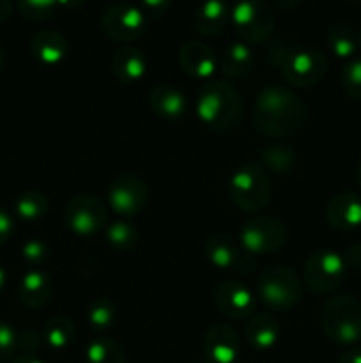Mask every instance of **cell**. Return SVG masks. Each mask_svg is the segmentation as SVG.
I'll use <instances>...</instances> for the list:
<instances>
[{"instance_id":"obj_21","label":"cell","mask_w":361,"mask_h":363,"mask_svg":"<svg viewBox=\"0 0 361 363\" xmlns=\"http://www.w3.org/2000/svg\"><path fill=\"white\" fill-rule=\"evenodd\" d=\"M18 293H20V300L28 308H39L48 303L50 298H52L53 284L45 272H41V269H30L21 279Z\"/></svg>"},{"instance_id":"obj_8","label":"cell","mask_w":361,"mask_h":363,"mask_svg":"<svg viewBox=\"0 0 361 363\" xmlns=\"http://www.w3.org/2000/svg\"><path fill=\"white\" fill-rule=\"evenodd\" d=\"M287 227L275 216H253L241 230V247L250 255H268L285 245Z\"/></svg>"},{"instance_id":"obj_36","label":"cell","mask_w":361,"mask_h":363,"mask_svg":"<svg viewBox=\"0 0 361 363\" xmlns=\"http://www.w3.org/2000/svg\"><path fill=\"white\" fill-rule=\"evenodd\" d=\"M42 337H39L35 332H23L18 335V350L23 351V354H32L41 344Z\"/></svg>"},{"instance_id":"obj_18","label":"cell","mask_w":361,"mask_h":363,"mask_svg":"<svg viewBox=\"0 0 361 363\" xmlns=\"http://www.w3.org/2000/svg\"><path fill=\"white\" fill-rule=\"evenodd\" d=\"M112 73L120 84H137L147 71V60L144 52L137 46H122L112 57Z\"/></svg>"},{"instance_id":"obj_11","label":"cell","mask_w":361,"mask_h":363,"mask_svg":"<svg viewBox=\"0 0 361 363\" xmlns=\"http://www.w3.org/2000/svg\"><path fill=\"white\" fill-rule=\"evenodd\" d=\"M101 27L105 34L113 41H134L145 30V14L142 13V9L131 6V4H112L103 11Z\"/></svg>"},{"instance_id":"obj_1","label":"cell","mask_w":361,"mask_h":363,"mask_svg":"<svg viewBox=\"0 0 361 363\" xmlns=\"http://www.w3.org/2000/svg\"><path fill=\"white\" fill-rule=\"evenodd\" d=\"M304 119V103L283 85L271 84L258 94L255 103V124L265 137H292L303 128Z\"/></svg>"},{"instance_id":"obj_35","label":"cell","mask_w":361,"mask_h":363,"mask_svg":"<svg viewBox=\"0 0 361 363\" xmlns=\"http://www.w3.org/2000/svg\"><path fill=\"white\" fill-rule=\"evenodd\" d=\"M18 350V335L7 323L0 321V362L9 360Z\"/></svg>"},{"instance_id":"obj_13","label":"cell","mask_w":361,"mask_h":363,"mask_svg":"<svg viewBox=\"0 0 361 363\" xmlns=\"http://www.w3.org/2000/svg\"><path fill=\"white\" fill-rule=\"evenodd\" d=\"M214 303L218 311L229 319H244L253 312L255 300L251 291L244 284L223 282L214 293Z\"/></svg>"},{"instance_id":"obj_47","label":"cell","mask_w":361,"mask_h":363,"mask_svg":"<svg viewBox=\"0 0 361 363\" xmlns=\"http://www.w3.org/2000/svg\"><path fill=\"white\" fill-rule=\"evenodd\" d=\"M2 66H4V52L0 50V69H2Z\"/></svg>"},{"instance_id":"obj_45","label":"cell","mask_w":361,"mask_h":363,"mask_svg":"<svg viewBox=\"0 0 361 363\" xmlns=\"http://www.w3.org/2000/svg\"><path fill=\"white\" fill-rule=\"evenodd\" d=\"M356 184H357V188L361 190V163L357 165V169H356Z\"/></svg>"},{"instance_id":"obj_26","label":"cell","mask_w":361,"mask_h":363,"mask_svg":"<svg viewBox=\"0 0 361 363\" xmlns=\"http://www.w3.org/2000/svg\"><path fill=\"white\" fill-rule=\"evenodd\" d=\"M328 46L333 55H336L338 59H350L360 48L357 32L349 25H335L328 32Z\"/></svg>"},{"instance_id":"obj_4","label":"cell","mask_w":361,"mask_h":363,"mask_svg":"<svg viewBox=\"0 0 361 363\" xmlns=\"http://www.w3.org/2000/svg\"><path fill=\"white\" fill-rule=\"evenodd\" d=\"M321 321L333 342L353 346L361 340V303L349 294L329 298L322 307Z\"/></svg>"},{"instance_id":"obj_31","label":"cell","mask_w":361,"mask_h":363,"mask_svg":"<svg viewBox=\"0 0 361 363\" xmlns=\"http://www.w3.org/2000/svg\"><path fill=\"white\" fill-rule=\"evenodd\" d=\"M262 162L273 172L285 174L294 167L296 156L290 149L283 147V145H275V147H265L262 151Z\"/></svg>"},{"instance_id":"obj_17","label":"cell","mask_w":361,"mask_h":363,"mask_svg":"<svg viewBox=\"0 0 361 363\" xmlns=\"http://www.w3.org/2000/svg\"><path fill=\"white\" fill-rule=\"evenodd\" d=\"M28 48H30L32 57L42 66H57L66 59L69 45L60 32L45 28V30H39L32 35Z\"/></svg>"},{"instance_id":"obj_44","label":"cell","mask_w":361,"mask_h":363,"mask_svg":"<svg viewBox=\"0 0 361 363\" xmlns=\"http://www.w3.org/2000/svg\"><path fill=\"white\" fill-rule=\"evenodd\" d=\"M13 363H45V362L39 360V358L34 357V354H21V357H18Z\"/></svg>"},{"instance_id":"obj_19","label":"cell","mask_w":361,"mask_h":363,"mask_svg":"<svg viewBox=\"0 0 361 363\" xmlns=\"http://www.w3.org/2000/svg\"><path fill=\"white\" fill-rule=\"evenodd\" d=\"M149 103L156 116L168 121L179 119L186 112V98L179 89L170 84L156 85L149 96Z\"/></svg>"},{"instance_id":"obj_43","label":"cell","mask_w":361,"mask_h":363,"mask_svg":"<svg viewBox=\"0 0 361 363\" xmlns=\"http://www.w3.org/2000/svg\"><path fill=\"white\" fill-rule=\"evenodd\" d=\"M303 0H273V4H276L278 7H283V9H292V7H297Z\"/></svg>"},{"instance_id":"obj_30","label":"cell","mask_w":361,"mask_h":363,"mask_svg":"<svg viewBox=\"0 0 361 363\" xmlns=\"http://www.w3.org/2000/svg\"><path fill=\"white\" fill-rule=\"evenodd\" d=\"M115 305L108 298H98L96 301H92V305L88 307L87 312V321L88 325L94 330H108L110 326L115 323Z\"/></svg>"},{"instance_id":"obj_24","label":"cell","mask_w":361,"mask_h":363,"mask_svg":"<svg viewBox=\"0 0 361 363\" xmlns=\"http://www.w3.org/2000/svg\"><path fill=\"white\" fill-rule=\"evenodd\" d=\"M253 66V53L250 46L243 41H236L229 45L219 59V69L230 80H237L250 73Z\"/></svg>"},{"instance_id":"obj_49","label":"cell","mask_w":361,"mask_h":363,"mask_svg":"<svg viewBox=\"0 0 361 363\" xmlns=\"http://www.w3.org/2000/svg\"><path fill=\"white\" fill-rule=\"evenodd\" d=\"M205 363H207V362H205Z\"/></svg>"},{"instance_id":"obj_42","label":"cell","mask_w":361,"mask_h":363,"mask_svg":"<svg viewBox=\"0 0 361 363\" xmlns=\"http://www.w3.org/2000/svg\"><path fill=\"white\" fill-rule=\"evenodd\" d=\"M59 7H66V9H76V7L84 6L85 0H57Z\"/></svg>"},{"instance_id":"obj_14","label":"cell","mask_w":361,"mask_h":363,"mask_svg":"<svg viewBox=\"0 0 361 363\" xmlns=\"http://www.w3.org/2000/svg\"><path fill=\"white\" fill-rule=\"evenodd\" d=\"M239 337L230 326L216 325L205 333L204 354L207 363H234L239 357Z\"/></svg>"},{"instance_id":"obj_20","label":"cell","mask_w":361,"mask_h":363,"mask_svg":"<svg viewBox=\"0 0 361 363\" xmlns=\"http://www.w3.org/2000/svg\"><path fill=\"white\" fill-rule=\"evenodd\" d=\"M204 252L207 261L219 269L237 268L244 252L239 250L236 241L227 234H212L205 240Z\"/></svg>"},{"instance_id":"obj_23","label":"cell","mask_w":361,"mask_h":363,"mask_svg":"<svg viewBox=\"0 0 361 363\" xmlns=\"http://www.w3.org/2000/svg\"><path fill=\"white\" fill-rule=\"evenodd\" d=\"M229 7L223 0H204L195 14V27L204 35H216L229 21Z\"/></svg>"},{"instance_id":"obj_46","label":"cell","mask_w":361,"mask_h":363,"mask_svg":"<svg viewBox=\"0 0 361 363\" xmlns=\"http://www.w3.org/2000/svg\"><path fill=\"white\" fill-rule=\"evenodd\" d=\"M4 286H6V272H4V268L0 266V289H2Z\"/></svg>"},{"instance_id":"obj_38","label":"cell","mask_w":361,"mask_h":363,"mask_svg":"<svg viewBox=\"0 0 361 363\" xmlns=\"http://www.w3.org/2000/svg\"><path fill=\"white\" fill-rule=\"evenodd\" d=\"M14 233V222L13 216L9 215L7 211L0 209V245L7 243L11 240Z\"/></svg>"},{"instance_id":"obj_41","label":"cell","mask_w":361,"mask_h":363,"mask_svg":"<svg viewBox=\"0 0 361 363\" xmlns=\"http://www.w3.org/2000/svg\"><path fill=\"white\" fill-rule=\"evenodd\" d=\"M11 2L9 0H0V23L6 20H9L11 16Z\"/></svg>"},{"instance_id":"obj_29","label":"cell","mask_w":361,"mask_h":363,"mask_svg":"<svg viewBox=\"0 0 361 363\" xmlns=\"http://www.w3.org/2000/svg\"><path fill=\"white\" fill-rule=\"evenodd\" d=\"M106 241L117 252H130L138 243V230L130 222H113L106 227Z\"/></svg>"},{"instance_id":"obj_9","label":"cell","mask_w":361,"mask_h":363,"mask_svg":"<svg viewBox=\"0 0 361 363\" xmlns=\"http://www.w3.org/2000/svg\"><path fill=\"white\" fill-rule=\"evenodd\" d=\"M345 262L342 255L331 250H319L304 261L303 275L314 293L329 294L338 289L345 277Z\"/></svg>"},{"instance_id":"obj_28","label":"cell","mask_w":361,"mask_h":363,"mask_svg":"<svg viewBox=\"0 0 361 363\" xmlns=\"http://www.w3.org/2000/svg\"><path fill=\"white\" fill-rule=\"evenodd\" d=\"M14 211L21 222H38L48 211V199L39 191H27L18 197Z\"/></svg>"},{"instance_id":"obj_40","label":"cell","mask_w":361,"mask_h":363,"mask_svg":"<svg viewBox=\"0 0 361 363\" xmlns=\"http://www.w3.org/2000/svg\"><path fill=\"white\" fill-rule=\"evenodd\" d=\"M336 363H361V350L354 347V350L345 351Z\"/></svg>"},{"instance_id":"obj_2","label":"cell","mask_w":361,"mask_h":363,"mask_svg":"<svg viewBox=\"0 0 361 363\" xmlns=\"http://www.w3.org/2000/svg\"><path fill=\"white\" fill-rule=\"evenodd\" d=\"M269 57L283 80L294 87H311L319 84L328 69V60L319 50L304 48L290 38L273 43Z\"/></svg>"},{"instance_id":"obj_22","label":"cell","mask_w":361,"mask_h":363,"mask_svg":"<svg viewBox=\"0 0 361 363\" xmlns=\"http://www.w3.org/2000/svg\"><path fill=\"white\" fill-rule=\"evenodd\" d=\"M246 340L253 350L268 351L276 346L280 339V325L271 314H257L246 325Z\"/></svg>"},{"instance_id":"obj_34","label":"cell","mask_w":361,"mask_h":363,"mask_svg":"<svg viewBox=\"0 0 361 363\" xmlns=\"http://www.w3.org/2000/svg\"><path fill=\"white\" fill-rule=\"evenodd\" d=\"M21 255H23V261L30 266V269H39L48 261L50 250L45 241L30 240L21 248Z\"/></svg>"},{"instance_id":"obj_48","label":"cell","mask_w":361,"mask_h":363,"mask_svg":"<svg viewBox=\"0 0 361 363\" xmlns=\"http://www.w3.org/2000/svg\"><path fill=\"white\" fill-rule=\"evenodd\" d=\"M357 39H360V48H361V30L357 32Z\"/></svg>"},{"instance_id":"obj_39","label":"cell","mask_w":361,"mask_h":363,"mask_svg":"<svg viewBox=\"0 0 361 363\" xmlns=\"http://www.w3.org/2000/svg\"><path fill=\"white\" fill-rule=\"evenodd\" d=\"M342 259L345 262V268L361 269V245H353L347 248Z\"/></svg>"},{"instance_id":"obj_32","label":"cell","mask_w":361,"mask_h":363,"mask_svg":"<svg viewBox=\"0 0 361 363\" xmlns=\"http://www.w3.org/2000/svg\"><path fill=\"white\" fill-rule=\"evenodd\" d=\"M57 0H18V11L28 21H45L55 14Z\"/></svg>"},{"instance_id":"obj_12","label":"cell","mask_w":361,"mask_h":363,"mask_svg":"<svg viewBox=\"0 0 361 363\" xmlns=\"http://www.w3.org/2000/svg\"><path fill=\"white\" fill-rule=\"evenodd\" d=\"M147 184L134 176H120L110 184V208L119 216H134L147 204Z\"/></svg>"},{"instance_id":"obj_27","label":"cell","mask_w":361,"mask_h":363,"mask_svg":"<svg viewBox=\"0 0 361 363\" xmlns=\"http://www.w3.org/2000/svg\"><path fill=\"white\" fill-rule=\"evenodd\" d=\"M85 360L87 363H126V357L115 340L96 337L85 350Z\"/></svg>"},{"instance_id":"obj_37","label":"cell","mask_w":361,"mask_h":363,"mask_svg":"<svg viewBox=\"0 0 361 363\" xmlns=\"http://www.w3.org/2000/svg\"><path fill=\"white\" fill-rule=\"evenodd\" d=\"M168 7L170 0H142V13L152 18H161Z\"/></svg>"},{"instance_id":"obj_16","label":"cell","mask_w":361,"mask_h":363,"mask_svg":"<svg viewBox=\"0 0 361 363\" xmlns=\"http://www.w3.org/2000/svg\"><path fill=\"white\" fill-rule=\"evenodd\" d=\"M326 220L338 230L361 227V197L353 191L335 195L326 206Z\"/></svg>"},{"instance_id":"obj_6","label":"cell","mask_w":361,"mask_h":363,"mask_svg":"<svg viewBox=\"0 0 361 363\" xmlns=\"http://www.w3.org/2000/svg\"><path fill=\"white\" fill-rule=\"evenodd\" d=\"M258 296L273 311H290L303 300V284L287 266H271L257 282Z\"/></svg>"},{"instance_id":"obj_10","label":"cell","mask_w":361,"mask_h":363,"mask_svg":"<svg viewBox=\"0 0 361 363\" xmlns=\"http://www.w3.org/2000/svg\"><path fill=\"white\" fill-rule=\"evenodd\" d=\"M67 229L80 238H92L105 227L106 208L94 195H74L64 208Z\"/></svg>"},{"instance_id":"obj_33","label":"cell","mask_w":361,"mask_h":363,"mask_svg":"<svg viewBox=\"0 0 361 363\" xmlns=\"http://www.w3.org/2000/svg\"><path fill=\"white\" fill-rule=\"evenodd\" d=\"M342 87L349 98L361 101V59H353L343 66Z\"/></svg>"},{"instance_id":"obj_25","label":"cell","mask_w":361,"mask_h":363,"mask_svg":"<svg viewBox=\"0 0 361 363\" xmlns=\"http://www.w3.org/2000/svg\"><path fill=\"white\" fill-rule=\"evenodd\" d=\"M74 339V325L66 315H53L45 323L42 328V340L50 350L62 351L71 346Z\"/></svg>"},{"instance_id":"obj_5","label":"cell","mask_w":361,"mask_h":363,"mask_svg":"<svg viewBox=\"0 0 361 363\" xmlns=\"http://www.w3.org/2000/svg\"><path fill=\"white\" fill-rule=\"evenodd\" d=\"M271 194L269 174L258 163H246L237 169L230 179V197L243 211L257 213L264 209Z\"/></svg>"},{"instance_id":"obj_15","label":"cell","mask_w":361,"mask_h":363,"mask_svg":"<svg viewBox=\"0 0 361 363\" xmlns=\"http://www.w3.org/2000/svg\"><path fill=\"white\" fill-rule=\"evenodd\" d=\"M179 64L186 74L198 80L212 77L218 66L214 50L202 41H188L179 50Z\"/></svg>"},{"instance_id":"obj_7","label":"cell","mask_w":361,"mask_h":363,"mask_svg":"<svg viewBox=\"0 0 361 363\" xmlns=\"http://www.w3.org/2000/svg\"><path fill=\"white\" fill-rule=\"evenodd\" d=\"M230 20L246 45L268 41L275 32V13L264 0H239L230 13Z\"/></svg>"},{"instance_id":"obj_3","label":"cell","mask_w":361,"mask_h":363,"mask_svg":"<svg viewBox=\"0 0 361 363\" xmlns=\"http://www.w3.org/2000/svg\"><path fill=\"white\" fill-rule=\"evenodd\" d=\"M241 96L229 82H209L198 92L197 116L205 126L229 130L241 119Z\"/></svg>"}]
</instances>
